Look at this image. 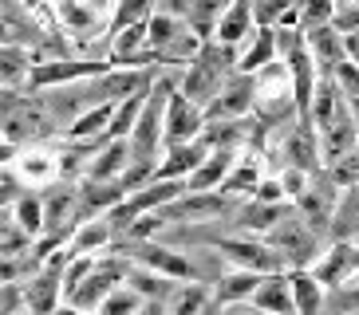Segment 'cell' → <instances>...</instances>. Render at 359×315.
<instances>
[{
    "instance_id": "cell-8",
    "label": "cell",
    "mask_w": 359,
    "mask_h": 315,
    "mask_svg": "<svg viewBox=\"0 0 359 315\" xmlns=\"http://www.w3.org/2000/svg\"><path fill=\"white\" fill-rule=\"evenodd\" d=\"M12 169H16V178L24 181L28 189H48L55 186L60 178V146H48V142H40V146H24L20 154H16V162H12Z\"/></svg>"
},
{
    "instance_id": "cell-7",
    "label": "cell",
    "mask_w": 359,
    "mask_h": 315,
    "mask_svg": "<svg viewBox=\"0 0 359 315\" xmlns=\"http://www.w3.org/2000/svg\"><path fill=\"white\" fill-rule=\"evenodd\" d=\"M257 115V75H229L225 87L217 91L210 106H205V122H229V118H249Z\"/></svg>"
},
{
    "instance_id": "cell-21",
    "label": "cell",
    "mask_w": 359,
    "mask_h": 315,
    "mask_svg": "<svg viewBox=\"0 0 359 315\" xmlns=\"http://www.w3.org/2000/svg\"><path fill=\"white\" fill-rule=\"evenodd\" d=\"M257 31V20H253V0H233L229 8H225L222 24H217V36L213 40L222 43H233V48H241L249 36Z\"/></svg>"
},
{
    "instance_id": "cell-13",
    "label": "cell",
    "mask_w": 359,
    "mask_h": 315,
    "mask_svg": "<svg viewBox=\"0 0 359 315\" xmlns=\"http://www.w3.org/2000/svg\"><path fill=\"white\" fill-rule=\"evenodd\" d=\"M304 36H308V52L316 55V63H320V71L336 75V67L348 59V36H344L336 24L312 28V31H304Z\"/></svg>"
},
{
    "instance_id": "cell-26",
    "label": "cell",
    "mask_w": 359,
    "mask_h": 315,
    "mask_svg": "<svg viewBox=\"0 0 359 315\" xmlns=\"http://www.w3.org/2000/svg\"><path fill=\"white\" fill-rule=\"evenodd\" d=\"M127 284L135 288L142 300H162V304H170V295H174V288H178L182 280H170V276H158V272H150V268H130Z\"/></svg>"
},
{
    "instance_id": "cell-17",
    "label": "cell",
    "mask_w": 359,
    "mask_h": 315,
    "mask_svg": "<svg viewBox=\"0 0 359 315\" xmlns=\"http://www.w3.org/2000/svg\"><path fill=\"white\" fill-rule=\"evenodd\" d=\"M32 67H36L32 48L4 43V52H0V83H4V91H28V83H32Z\"/></svg>"
},
{
    "instance_id": "cell-31",
    "label": "cell",
    "mask_w": 359,
    "mask_h": 315,
    "mask_svg": "<svg viewBox=\"0 0 359 315\" xmlns=\"http://www.w3.org/2000/svg\"><path fill=\"white\" fill-rule=\"evenodd\" d=\"M327 174L336 178V186H339V189H351V186H359V146H351L344 158H336V162L327 166Z\"/></svg>"
},
{
    "instance_id": "cell-27",
    "label": "cell",
    "mask_w": 359,
    "mask_h": 315,
    "mask_svg": "<svg viewBox=\"0 0 359 315\" xmlns=\"http://www.w3.org/2000/svg\"><path fill=\"white\" fill-rule=\"evenodd\" d=\"M147 94H130V99H123V103L115 106V118H111V134L107 138H130L135 134V126H138V115H142V106H147Z\"/></svg>"
},
{
    "instance_id": "cell-29",
    "label": "cell",
    "mask_w": 359,
    "mask_h": 315,
    "mask_svg": "<svg viewBox=\"0 0 359 315\" xmlns=\"http://www.w3.org/2000/svg\"><path fill=\"white\" fill-rule=\"evenodd\" d=\"M339 16V0H300V28H324V24H336Z\"/></svg>"
},
{
    "instance_id": "cell-20",
    "label": "cell",
    "mask_w": 359,
    "mask_h": 315,
    "mask_svg": "<svg viewBox=\"0 0 359 315\" xmlns=\"http://www.w3.org/2000/svg\"><path fill=\"white\" fill-rule=\"evenodd\" d=\"M292 276V295H296V312L300 315H324L327 312V284L320 280L312 268H296Z\"/></svg>"
},
{
    "instance_id": "cell-9",
    "label": "cell",
    "mask_w": 359,
    "mask_h": 315,
    "mask_svg": "<svg viewBox=\"0 0 359 315\" xmlns=\"http://www.w3.org/2000/svg\"><path fill=\"white\" fill-rule=\"evenodd\" d=\"M201 134H205V111L198 103H190L182 91H174L170 94V106H166V150L198 142Z\"/></svg>"
},
{
    "instance_id": "cell-4",
    "label": "cell",
    "mask_w": 359,
    "mask_h": 315,
    "mask_svg": "<svg viewBox=\"0 0 359 315\" xmlns=\"http://www.w3.org/2000/svg\"><path fill=\"white\" fill-rule=\"evenodd\" d=\"M264 241H269L276 252H280V256H285L288 272H296V268H316L320 256H324V248L332 244L327 237H320V232L312 229L300 213H296V205L285 213V217H280V225H276Z\"/></svg>"
},
{
    "instance_id": "cell-28",
    "label": "cell",
    "mask_w": 359,
    "mask_h": 315,
    "mask_svg": "<svg viewBox=\"0 0 359 315\" xmlns=\"http://www.w3.org/2000/svg\"><path fill=\"white\" fill-rule=\"evenodd\" d=\"M162 0H118L115 8V20H111V36L123 28H130V24H147L154 12H158Z\"/></svg>"
},
{
    "instance_id": "cell-39",
    "label": "cell",
    "mask_w": 359,
    "mask_h": 315,
    "mask_svg": "<svg viewBox=\"0 0 359 315\" xmlns=\"http://www.w3.org/2000/svg\"><path fill=\"white\" fill-rule=\"evenodd\" d=\"M292 315H300V312H292Z\"/></svg>"
},
{
    "instance_id": "cell-25",
    "label": "cell",
    "mask_w": 359,
    "mask_h": 315,
    "mask_svg": "<svg viewBox=\"0 0 359 315\" xmlns=\"http://www.w3.org/2000/svg\"><path fill=\"white\" fill-rule=\"evenodd\" d=\"M332 241H359V186L344 189L336 220H332Z\"/></svg>"
},
{
    "instance_id": "cell-1",
    "label": "cell",
    "mask_w": 359,
    "mask_h": 315,
    "mask_svg": "<svg viewBox=\"0 0 359 315\" xmlns=\"http://www.w3.org/2000/svg\"><path fill=\"white\" fill-rule=\"evenodd\" d=\"M237 71H241V48L222 43V40H205V48L182 67L178 91L186 94L190 103H198L201 111H205V106L217 99V91L225 87V79L237 75Z\"/></svg>"
},
{
    "instance_id": "cell-30",
    "label": "cell",
    "mask_w": 359,
    "mask_h": 315,
    "mask_svg": "<svg viewBox=\"0 0 359 315\" xmlns=\"http://www.w3.org/2000/svg\"><path fill=\"white\" fill-rule=\"evenodd\" d=\"M142 304H147V300H142L130 284H118L115 292H111V300L103 304V315H135Z\"/></svg>"
},
{
    "instance_id": "cell-11",
    "label": "cell",
    "mask_w": 359,
    "mask_h": 315,
    "mask_svg": "<svg viewBox=\"0 0 359 315\" xmlns=\"http://www.w3.org/2000/svg\"><path fill=\"white\" fill-rule=\"evenodd\" d=\"M292 209V205H264V201H241L237 213L229 217V232H245V237H269V232L280 225V217Z\"/></svg>"
},
{
    "instance_id": "cell-36",
    "label": "cell",
    "mask_w": 359,
    "mask_h": 315,
    "mask_svg": "<svg viewBox=\"0 0 359 315\" xmlns=\"http://www.w3.org/2000/svg\"><path fill=\"white\" fill-rule=\"evenodd\" d=\"M55 315H103V312H83V307H72V304H64Z\"/></svg>"
},
{
    "instance_id": "cell-5",
    "label": "cell",
    "mask_w": 359,
    "mask_h": 315,
    "mask_svg": "<svg viewBox=\"0 0 359 315\" xmlns=\"http://www.w3.org/2000/svg\"><path fill=\"white\" fill-rule=\"evenodd\" d=\"M115 252H123L130 264L138 268H150L158 276H170V280H198V264L194 256H186L174 244L162 241H115Z\"/></svg>"
},
{
    "instance_id": "cell-24",
    "label": "cell",
    "mask_w": 359,
    "mask_h": 315,
    "mask_svg": "<svg viewBox=\"0 0 359 315\" xmlns=\"http://www.w3.org/2000/svg\"><path fill=\"white\" fill-rule=\"evenodd\" d=\"M4 209L16 217V225H20L32 241H40V237H43V193H40V189H28L16 205H4Z\"/></svg>"
},
{
    "instance_id": "cell-12",
    "label": "cell",
    "mask_w": 359,
    "mask_h": 315,
    "mask_svg": "<svg viewBox=\"0 0 359 315\" xmlns=\"http://www.w3.org/2000/svg\"><path fill=\"white\" fill-rule=\"evenodd\" d=\"M241 154L245 150H210V158L190 174L186 189H190V193H213V189H222L225 181H229L233 166L241 162Z\"/></svg>"
},
{
    "instance_id": "cell-34",
    "label": "cell",
    "mask_w": 359,
    "mask_h": 315,
    "mask_svg": "<svg viewBox=\"0 0 359 315\" xmlns=\"http://www.w3.org/2000/svg\"><path fill=\"white\" fill-rule=\"evenodd\" d=\"M336 28L344 31V36H359V4H339Z\"/></svg>"
},
{
    "instance_id": "cell-15",
    "label": "cell",
    "mask_w": 359,
    "mask_h": 315,
    "mask_svg": "<svg viewBox=\"0 0 359 315\" xmlns=\"http://www.w3.org/2000/svg\"><path fill=\"white\" fill-rule=\"evenodd\" d=\"M253 304L261 307L264 315H292L296 312L292 276H288V272L261 276V284H257V292H253Z\"/></svg>"
},
{
    "instance_id": "cell-2",
    "label": "cell",
    "mask_w": 359,
    "mask_h": 315,
    "mask_svg": "<svg viewBox=\"0 0 359 315\" xmlns=\"http://www.w3.org/2000/svg\"><path fill=\"white\" fill-rule=\"evenodd\" d=\"M0 122H4V142L16 150L24 146H40L48 138L60 134L55 118L48 115L40 94H28V91H4L0 94Z\"/></svg>"
},
{
    "instance_id": "cell-6",
    "label": "cell",
    "mask_w": 359,
    "mask_h": 315,
    "mask_svg": "<svg viewBox=\"0 0 359 315\" xmlns=\"http://www.w3.org/2000/svg\"><path fill=\"white\" fill-rule=\"evenodd\" d=\"M339 197H344V189L336 186V178H332L327 169H320V174H312V186L304 189V197L296 201V213H300L320 237L332 241V220H336Z\"/></svg>"
},
{
    "instance_id": "cell-40",
    "label": "cell",
    "mask_w": 359,
    "mask_h": 315,
    "mask_svg": "<svg viewBox=\"0 0 359 315\" xmlns=\"http://www.w3.org/2000/svg\"><path fill=\"white\" fill-rule=\"evenodd\" d=\"M339 4H344V0H339Z\"/></svg>"
},
{
    "instance_id": "cell-14",
    "label": "cell",
    "mask_w": 359,
    "mask_h": 315,
    "mask_svg": "<svg viewBox=\"0 0 359 315\" xmlns=\"http://www.w3.org/2000/svg\"><path fill=\"white\" fill-rule=\"evenodd\" d=\"M166 307L170 315H213L217 312V292L205 280H182Z\"/></svg>"
},
{
    "instance_id": "cell-32",
    "label": "cell",
    "mask_w": 359,
    "mask_h": 315,
    "mask_svg": "<svg viewBox=\"0 0 359 315\" xmlns=\"http://www.w3.org/2000/svg\"><path fill=\"white\" fill-rule=\"evenodd\" d=\"M24 312H28L24 284H0V315H24Z\"/></svg>"
},
{
    "instance_id": "cell-19",
    "label": "cell",
    "mask_w": 359,
    "mask_h": 315,
    "mask_svg": "<svg viewBox=\"0 0 359 315\" xmlns=\"http://www.w3.org/2000/svg\"><path fill=\"white\" fill-rule=\"evenodd\" d=\"M115 241H118V232L111 225V217H95V220H79V229L72 237V248L79 256H103V252L115 248Z\"/></svg>"
},
{
    "instance_id": "cell-3",
    "label": "cell",
    "mask_w": 359,
    "mask_h": 315,
    "mask_svg": "<svg viewBox=\"0 0 359 315\" xmlns=\"http://www.w3.org/2000/svg\"><path fill=\"white\" fill-rule=\"evenodd\" d=\"M201 244L217 252L222 264L241 268V272H257V276L288 272L285 256L264 241V237H245V232H210V237H201Z\"/></svg>"
},
{
    "instance_id": "cell-33",
    "label": "cell",
    "mask_w": 359,
    "mask_h": 315,
    "mask_svg": "<svg viewBox=\"0 0 359 315\" xmlns=\"http://www.w3.org/2000/svg\"><path fill=\"white\" fill-rule=\"evenodd\" d=\"M253 201H264V205H292V201H288V193H285V186H280V178H276V174H264V181L257 186Z\"/></svg>"
},
{
    "instance_id": "cell-23",
    "label": "cell",
    "mask_w": 359,
    "mask_h": 315,
    "mask_svg": "<svg viewBox=\"0 0 359 315\" xmlns=\"http://www.w3.org/2000/svg\"><path fill=\"white\" fill-rule=\"evenodd\" d=\"M257 284H261V276H257V272H241V268H229V272H222L217 280H213V292H217V307H225V304H241V300H253Z\"/></svg>"
},
{
    "instance_id": "cell-18",
    "label": "cell",
    "mask_w": 359,
    "mask_h": 315,
    "mask_svg": "<svg viewBox=\"0 0 359 315\" xmlns=\"http://www.w3.org/2000/svg\"><path fill=\"white\" fill-rule=\"evenodd\" d=\"M115 106H118V103H95L91 111H83V115L75 118V122L67 126L60 138H67V142H103V138L111 134Z\"/></svg>"
},
{
    "instance_id": "cell-38",
    "label": "cell",
    "mask_w": 359,
    "mask_h": 315,
    "mask_svg": "<svg viewBox=\"0 0 359 315\" xmlns=\"http://www.w3.org/2000/svg\"><path fill=\"white\" fill-rule=\"evenodd\" d=\"M24 315H32V312H24Z\"/></svg>"
},
{
    "instance_id": "cell-10",
    "label": "cell",
    "mask_w": 359,
    "mask_h": 315,
    "mask_svg": "<svg viewBox=\"0 0 359 315\" xmlns=\"http://www.w3.org/2000/svg\"><path fill=\"white\" fill-rule=\"evenodd\" d=\"M127 201L123 181H79V220H95V217H111Z\"/></svg>"
},
{
    "instance_id": "cell-16",
    "label": "cell",
    "mask_w": 359,
    "mask_h": 315,
    "mask_svg": "<svg viewBox=\"0 0 359 315\" xmlns=\"http://www.w3.org/2000/svg\"><path fill=\"white\" fill-rule=\"evenodd\" d=\"M210 158V146L205 142H186V146H170L158 162V174L154 178H174V181H190V174Z\"/></svg>"
},
{
    "instance_id": "cell-22",
    "label": "cell",
    "mask_w": 359,
    "mask_h": 315,
    "mask_svg": "<svg viewBox=\"0 0 359 315\" xmlns=\"http://www.w3.org/2000/svg\"><path fill=\"white\" fill-rule=\"evenodd\" d=\"M276 28H257L249 40L241 43V71L245 75H257L264 71L269 63H276Z\"/></svg>"
},
{
    "instance_id": "cell-37",
    "label": "cell",
    "mask_w": 359,
    "mask_h": 315,
    "mask_svg": "<svg viewBox=\"0 0 359 315\" xmlns=\"http://www.w3.org/2000/svg\"><path fill=\"white\" fill-rule=\"evenodd\" d=\"M348 40H351V43H355V48H359V36H348Z\"/></svg>"
},
{
    "instance_id": "cell-35",
    "label": "cell",
    "mask_w": 359,
    "mask_h": 315,
    "mask_svg": "<svg viewBox=\"0 0 359 315\" xmlns=\"http://www.w3.org/2000/svg\"><path fill=\"white\" fill-rule=\"evenodd\" d=\"M213 315H264V312L253 304V300H241V304H225V307H217Z\"/></svg>"
}]
</instances>
